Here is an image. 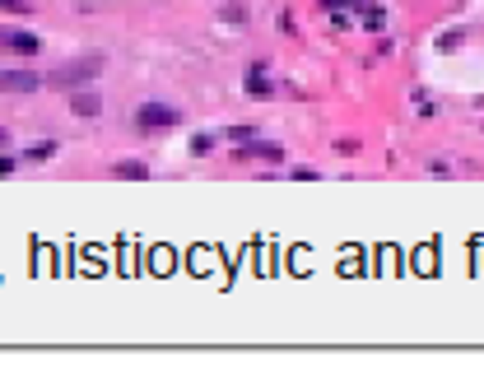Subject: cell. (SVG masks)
Returning a JSON list of instances; mask_svg holds the SVG:
<instances>
[{
	"label": "cell",
	"mask_w": 484,
	"mask_h": 372,
	"mask_svg": "<svg viewBox=\"0 0 484 372\" xmlns=\"http://www.w3.org/2000/svg\"><path fill=\"white\" fill-rule=\"evenodd\" d=\"M359 149H363V144H359V140H349V135H344V140H335V154H340V158H354Z\"/></svg>",
	"instance_id": "cell-15"
},
{
	"label": "cell",
	"mask_w": 484,
	"mask_h": 372,
	"mask_svg": "<svg viewBox=\"0 0 484 372\" xmlns=\"http://www.w3.org/2000/svg\"><path fill=\"white\" fill-rule=\"evenodd\" d=\"M359 19H363V28H368V33H382V28H387V10H382V5L359 0Z\"/></svg>",
	"instance_id": "cell-9"
},
{
	"label": "cell",
	"mask_w": 484,
	"mask_h": 372,
	"mask_svg": "<svg viewBox=\"0 0 484 372\" xmlns=\"http://www.w3.org/2000/svg\"><path fill=\"white\" fill-rule=\"evenodd\" d=\"M461 37H466V28H452V33H442V37H437V51H456V46H461Z\"/></svg>",
	"instance_id": "cell-13"
},
{
	"label": "cell",
	"mask_w": 484,
	"mask_h": 372,
	"mask_svg": "<svg viewBox=\"0 0 484 372\" xmlns=\"http://www.w3.org/2000/svg\"><path fill=\"white\" fill-rule=\"evenodd\" d=\"M247 93L251 98H270V93H275V84H270V65L266 61H256L247 70Z\"/></svg>",
	"instance_id": "cell-7"
},
{
	"label": "cell",
	"mask_w": 484,
	"mask_h": 372,
	"mask_svg": "<svg viewBox=\"0 0 484 372\" xmlns=\"http://www.w3.org/2000/svg\"><path fill=\"white\" fill-rule=\"evenodd\" d=\"M5 15H28V0H0Z\"/></svg>",
	"instance_id": "cell-16"
},
{
	"label": "cell",
	"mask_w": 484,
	"mask_h": 372,
	"mask_svg": "<svg viewBox=\"0 0 484 372\" xmlns=\"http://www.w3.org/2000/svg\"><path fill=\"white\" fill-rule=\"evenodd\" d=\"M219 19H224V24H247L251 10H247V5H224V10H219Z\"/></svg>",
	"instance_id": "cell-11"
},
{
	"label": "cell",
	"mask_w": 484,
	"mask_h": 372,
	"mask_svg": "<svg viewBox=\"0 0 484 372\" xmlns=\"http://www.w3.org/2000/svg\"><path fill=\"white\" fill-rule=\"evenodd\" d=\"M233 158L242 163V158H261V163H284V144H275V140H242L233 149Z\"/></svg>",
	"instance_id": "cell-3"
},
{
	"label": "cell",
	"mask_w": 484,
	"mask_h": 372,
	"mask_svg": "<svg viewBox=\"0 0 484 372\" xmlns=\"http://www.w3.org/2000/svg\"><path fill=\"white\" fill-rule=\"evenodd\" d=\"M47 79L37 75V70H0V93H33L42 89Z\"/></svg>",
	"instance_id": "cell-5"
},
{
	"label": "cell",
	"mask_w": 484,
	"mask_h": 372,
	"mask_svg": "<svg viewBox=\"0 0 484 372\" xmlns=\"http://www.w3.org/2000/svg\"><path fill=\"white\" fill-rule=\"evenodd\" d=\"M0 149H10V130L5 126H0Z\"/></svg>",
	"instance_id": "cell-20"
},
{
	"label": "cell",
	"mask_w": 484,
	"mask_h": 372,
	"mask_svg": "<svg viewBox=\"0 0 484 372\" xmlns=\"http://www.w3.org/2000/svg\"><path fill=\"white\" fill-rule=\"evenodd\" d=\"M70 112H75V117H84V121H89V117H98V112H103L98 89H70Z\"/></svg>",
	"instance_id": "cell-6"
},
{
	"label": "cell",
	"mask_w": 484,
	"mask_h": 372,
	"mask_svg": "<svg viewBox=\"0 0 484 372\" xmlns=\"http://www.w3.org/2000/svg\"><path fill=\"white\" fill-rule=\"evenodd\" d=\"M112 177H122V182H149V163H140V158H117V163H112Z\"/></svg>",
	"instance_id": "cell-8"
},
{
	"label": "cell",
	"mask_w": 484,
	"mask_h": 372,
	"mask_svg": "<svg viewBox=\"0 0 484 372\" xmlns=\"http://www.w3.org/2000/svg\"><path fill=\"white\" fill-rule=\"evenodd\" d=\"M191 154H196V158L215 154V135H205V130H201V135H191Z\"/></svg>",
	"instance_id": "cell-12"
},
{
	"label": "cell",
	"mask_w": 484,
	"mask_h": 372,
	"mask_svg": "<svg viewBox=\"0 0 484 372\" xmlns=\"http://www.w3.org/2000/svg\"><path fill=\"white\" fill-rule=\"evenodd\" d=\"M289 177H294V182H317L322 172H317V168H294V172H289Z\"/></svg>",
	"instance_id": "cell-18"
},
{
	"label": "cell",
	"mask_w": 484,
	"mask_h": 372,
	"mask_svg": "<svg viewBox=\"0 0 484 372\" xmlns=\"http://www.w3.org/2000/svg\"><path fill=\"white\" fill-rule=\"evenodd\" d=\"M177 121H182V112L172 108V103H140L135 108V126L140 130H172Z\"/></svg>",
	"instance_id": "cell-2"
},
{
	"label": "cell",
	"mask_w": 484,
	"mask_h": 372,
	"mask_svg": "<svg viewBox=\"0 0 484 372\" xmlns=\"http://www.w3.org/2000/svg\"><path fill=\"white\" fill-rule=\"evenodd\" d=\"M56 149H61V140H33L28 149H24V158H33V163H47V158H56Z\"/></svg>",
	"instance_id": "cell-10"
},
{
	"label": "cell",
	"mask_w": 484,
	"mask_h": 372,
	"mask_svg": "<svg viewBox=\"0 0 484 372\" xmlns=\"http://www.w3.org/2000/svg\"><path fill=\"white\" fill-rule=\"evenodd\" d=\"M251 135H256L251 126H228V140H233V144H242V140H251Z\"/></svg>",
	"instance_id": "cell-17"
},
{
	"label": "cell",
	"mask_w": 484,
	"mask_h": 372,
	"mask_svg": "<svg viewBox=\"0 0 484 372\" xmlns=\"http://www.w3.org/2000/svg\"><path fill=\"white\" fill-rule=\"evenodd\" d=\"M98 70H103V56H79V61L61 65V70H51L47 84H51V89H61V93H70V89H84V84H94Z\"/></svg>",
	"instance_id": "cell-1"
},
{
	"label": "cell",
	"mask_w": 484,
	"mask_h": 372,
	"mask_svg": "<svg viewBox=\"0 0 484 372\" xmlns=\"http://www.w3.org/2000/svg\"><path fill=\"white\" fill-rule=\"evenodd\" d=\"M15 168H19V158H15V154H0V177H10Z\"/></svg>",
	"instance_id": "cell-19"
},
{
	"label": "cell",
	"mask_w": 484,
	"mask_h": 372,
	"mask_svg": "<svg viewBox=\"0 0 484 372\" xmlns=\"http://www.w3.org/2000/svg\"><path fill=\"white\" fill-rule=\"evenodd\" d=\"M317 5H322L326 15H335V10H354V15H359V0H317Z\"/></svg>",
	"instance_id": "cell-14"
},
{
	"label": "cell",
	"mask_w": 484,
	"mask_h": 372,
	"mask_svg": "<svg viewBox=\"0 0 484 372\" xmlns=\"http://www.w3.org/2000/svg\"><path fill=\"white\" fill-rule=\"evenodd\" d=\"M0 46H10L19 56H37V51H42V37L28 33V28H0Z\"/></svg>",
	"instance_id": "cell-4"
}]
</instances>
